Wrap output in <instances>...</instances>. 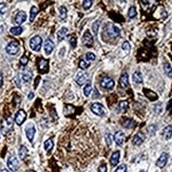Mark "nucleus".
<instances>
[{
  "label": "nucleus",
  "mask_w": 172,
  "mask_h": 172,
  "mask_svg": "<svg viewBox=\"0 0 172 172\" xmlns=\"http://www.w3.org/2000/svg\"><path fill=\"white\" fill-rule=\"evenodd\" d=\"M86 57H87V59H88L89 61H93V60L96 59V56H95L94 53H87V54H86Z\"/></svg>",
  "instance_id": "nucleus-39"
},
{
  "label": "nucleus",
  "mask_w": 172,
  "mask_h": 172,
  "mask_svg": "<svg viewBox=\"0 0 172 172\" xmlns=\"http://www.w3.org/2000/svg\"><path fill=\"white\" fill-rule=\"evenodd\" d=\"M54 42L51 40V39H47L46 41H45V51H46V54L50 55L51 53L53 52V50H54Z\"/></svg>",
  "instance_id": "nucleus-14"
},
{
  "label": "nucleus",
  "mask_w": 172,
  "mask_h": 172,
  "mask_svg": "<svg viewBox=\"0 0 172 172\" xmlns=\"http://www.w3.org/2000/svg\"><path fill=\"white\" fill-rule=\"evenodd\" d=\"M164 71H165V73L168 75L169 77H172V68L169 63H165L164 65Z\"/></svg>",
  "instance_id": "nucleus-32"
},
{
  "label": "nucleus",
  "mask_w": 172,
  "mask_h": 172,
  "mask_svg": "<svg viewBox=\"0 0 172 172\" xmlns=\"http://www.w3.org/2000/svg\"><path fill=\"white\" fill-rule=\"evenodd\" d=\"M82 43H84V46L87 47V48H91V47L93 46L94 39H93L91 33L89 32V31H87V32L84 34V36H82Z\"/></svg>",
  "instance_id": "nucleus-5"
},
{
  "label": "nucleus",
  "mask_w": 172,
  "mask_h": 172,
  "mask_svg": "<svg viewBox=\"0 0 172 172\" xmlns=\"http://www.w3.org/2000/svg\"><path fill=\"white\" fill-rule=\"evenodd\" d=\"M132 77H133V81L135 84H142L143 82V76H142L140 72H135Z\"/></svg>",
  "instance_id": "nucleus-25"
},
{
  "label": "nucleus",
  "mask_w": 172,
  "mask_h": 172,
  "mask_svg": "<svg viewBox=\"0 0 172 172\" xmlns=\"http://www.w3.org/2000/svg\"><path fill=\"white\" fill-rule=\"evenodd\" d=\"M119 84H120V87L123 89L129 87V76H128L127 73H123V74H121V76H120L119 78Z\"/></svg>",
  "instance_id": "nucleus-13"
},
{
  "label": "nucleus",
  "mask_w": 172,
  "mask_h": 172,
  "mask_svg": "<svg viewBox=\"0 0 172 172\" xmlns=\"http://www.w3.org/2000/svg\"><path fill=\"white\" fill-rule=\"evenodd\" d=\"M38 71L41 74H46L49 71V61L47 59H39L38 61Z\"/></svg>",
  "instance_id": "nucleus-7"
},
{
  "label": "nucleus",
  "mask_w": 172,
  "mask_h": 172,
  "mask_svg": "<svg viewBox=\"0 0 172 172\" xmlns=\"http://www.w3.org/2000/svg\"><path fill=\"white\" fill-rule=\"evenodd\" d=\"M7 53L10 55H15L19 51V43L17 41H11L7 46Z\"/></svg>",
  "instance_id": "nucleus-3"
},
{
  "label": "nucleus",
  "mask_w": 172,
  "mask_h": 172,
  "mask_svg": "<svg viewBox=\"0 0 172 172\" xmlns=\"http://www.w3.org/2000/svg\"><path fill=\"white\" fill-rule=\"evenodd\" d=\"M106 142H107V145H108V146H111L112 140H111V135H110V134H107V135H106Z\"/></svg>",
  "instance_id": "nucleus-45"
},
{
  "label": "nucleus",
  "mask_w": 172,
  "mask_h": 172,
  "mask_svg": "<svg viewBox=\"0 0 172 172\" xmlns=\"http://www.w3.org/2000/svg\"><path fill=\"white\" fill-rule=\"evenodd\" d=\"M7 167L10 168L11 171L16 172L18 169H19V163H18V159L15 157V156H10L9 159H7Z\"/></svg>",
  "instance_id": "nucleus-4"
},
{
  "label": "nucleus",
  "mask_w": 172,
  "mask_h": 172,
  "mask_svg": "<svg viewBox=\"0 0 172 172\" xmlns=\"http://www.w3.org/2000/svg\"><path fill=\"white\" fill-rule=\"evenodd\" d=\"M123 51H126L127 53L130 52V43H129L128 41H125L123 43Z\"/></svg>",
  "instance_id": "nucleus-41"
},
{
  "label": "nucleus",
  "mask_w": 172,
  "mask_h": 172,
  "mask_svg": "<svg viewBox=\"0 0 172 172\" xmlns=\"http://www.w3.org/2000/svg\"><path fill=\"white\" fill-rule=\"evenodd\" d=\"M32 76H33V74L31 71H24V72H22V74H21L22 80L24 81V82H26V84L32 79Z\"/></svg>",
  "instance_id": "nucleus-24"
},
{
  "label": "nucleus",
  "mask_w": 172,
  "mask_h": 172,
  "mask_svg": "<svg viewBox=\"0 0 172 172\" xmlns=\"http://www.w3.org/2000/svg\"><path fill=\"white\" fill-rule=\"evenodd\" d=\"M145 140V135L143 133H137L133 136V140H132V143L135 145V146H140L144 143Z\"/></svg>",
  "instance_id": "nucleus-16"
},
{
  "label": "nucleus",
  "mask_w": 172,
  "mask_h": 172,
  "mask_svg": "<svg viewBox=\"0 0 172 172\" xmlns=\"http://www.w3.org/2000/svg\"><path fill=\"white\" fill-rule=\"evenodd\" d=\"M168 153H162L161 154V156L159 157V159H157V162H156V166L159 167V168H164L166 166V164H167V162H168Z\"/></svg>",
  "instance_id": "nucleus-11"
},
{
  "label": "nucleus",
  "mask_w": 172,
  "mask_h": 172,
  "mask_svg": "<svg viewBox=\"0 0 172 172\" xmlns=\"http://www.w3.org/2000/svg\"><path fill=\"white\" fill-rule=\"evenodd\" d=\"M69 41H70V45H71L72 49H75L76 46H77V39L75 37V35H71L69 37Z\"/></svg>",
  "instance_id": "nucleus-31"
},
{
  "label": "nucleus",
  "mask_w": 172,
  "mask_h": 172,
  "mask_svg": "<svg viewBox=\"0 0 172 172\" xmlns=\"http://www.w3.org/2000/svg\"><path fill=\"white\" fill-rule=\"evenodd\" d=\"M28 155V149H26V146H21L19 148V156L21 159H24L26 156Z\"/></svg>",
  "instance_id": "nucleus-28"
},
{
  "label": "nucleus",
  "mask_w": 172,
  "mask_h": 172,
  "mask_svg": "<svg viewBox=\"0 0 172 172\" xmlns=\"http://www.w3.org/2000/svg\"><path fill=\"white\" fill-rule=\"evenodd\" d=\"M1 172H10V171H9V170H7V169H2V170H1Z\"/></svg>",
  "instance_id": "nucleus-50"
},
{
  "label": "nucleus",
  "mask_w": 172,
  "mask_h": 172,
  "mask_svg": "<svg viewBox=\"0 0 172 172\" xmlns=\"http://www.w3.org/2000/svg\"><path fill=\"white\" fill-rule=\"evenodd\" d=\"M2 82H3V76H2V73L0 72V87L2 86Z\"/></svg>",
  "instance_id": "nucleus-47"
},
{
  "label": "nucleus",
  "mask_w": 172,
  "mask_h": 172,
  "mask_svg": "<svg viewBox=\"0 0 172 172\" xmlns=\"http://www.w3.org/2000/svg\"><path fill=\"white\" fill-rule=\"evenodd\" d=\"M127 171V165L123 164V165H119L117 167V169L115 170V172H126Z\"/></svg>",
  "instance_id": "nucleus-40"
},
{
  "label": "nucleus",
  "mask_w": 172,
  "mask_h": 172,
  "mask_svg": "<svg viewBox=\"0 0 172 172\" xmlns=\"http://www.w3.org/2000/svg\"><path fill=\"white\" fill-rule=\"evenodd\" d=\"M121 125H123V127H125V128L130 129V128H133V127L135 126V123H134L133 119H131V118H127V119L123 120Z\"/></svg>",
  "instance_id": "nucleus-23"
},
{
  "label": "nucleus",
  "mask_w": 172,
  "mask_h": 172,
  "mask_svg": "<svg viewBox=\"0 0 172 172\" xmlns=\"http://www.w3.org/2000/svg\"><path fill=\"white\" fill-rule=\"evenodd\" d=\"M105 35H107L109 38H116L117 36L120 34V30L117 28L116 26H114L112 23H109L105 26Z\"/></svg>",
  "instance_id": "nucleus-1"
},
{
  "label": "nucleus",
  "mask_w": 172,
  "mask_h": 172,
  "mask_svg": "<svg viewBox=\"0 0 172 172\" xmlns=\"http://www.w3.org/2000/svg\"><path fill=\"white\" fill-rule=\"evenodd\" d=\"M87 80H88V74L81 73V74L77 77V79H76V82H77L79 86H82V84H84L86 82H87Z\"/></svg>",
  "instance_id": "nucleus-21"
},
{
  "label": "nucleus",
  "mask_w": 172,
  "mask_h": 172,
  "mask_svg": "<svg viewBox=\"0 0 172 172\" xmlns=\"http://www.w3.org/2000/svg\"><path fill=\"white\" fill-rule=\"evenodd\" d=\"M92 4H93L92 0H84V1H82V7L84 10H89L92 7Z\"/></svg>",
  "instance_id": "nucleus-34"
},
{
  "label": "nucleus",
  "mask_w": 172,
  "mask_h": 172,
  "mask_svg": "<svg viewBox=\"0 0 172 172\" xmlns=\"http://www.w3.org/2000/svg\"><path fill=\"white\" fill-rule=\"evenodd\" d=\"M34 97V93H30L29 94V99H32Z\"/></svg>",
  "instance_id": "nucleus-49"
},
{
  "label": "nucleus",
  "mask_w": 172,
  "mask_h": 172,
  "mask_svg": "<svg viewBox=\"0 0 172 172\" xmlns=\"http://www.w3.org/2000/svg\"><path fill=\"white\" fill-rule=\"evenodd\" d=\"M26 119V112H24L23 110L17 111L16 115H15V123H16L18 126H20V125H22V123H24V120Z\"/></svg>",
  "instance_id": "nucleus-10"
},
{
  "label": "nucleus",
  "mask_w": 172,
  "mask_h": 172,
  "mask_svg": "<svg viewBox=\"0 0 172 172\" xmlns=\"http://www.w3.org/2000/svg\"><path fill=\"white\" fill-rule=\"evenodd\" d=\"M114 140H115V143L118 145V146H121L125 142V134L121 132V131H117L115 135H114Z\"/></svg>",
  "instance_id": "nucleus-15"
},
{
  "label": "nucleus",
  "mask_w": 172,
  "mask_h": 172,
  "mask_svg": "<svg viewBox=\"0 0 172 172\" xmlns=\"http://www.w3.org/2000/svg\"><path fill=\"white\" fill-rule=\"evenodd\" d=\"M39 80H40V77H36V80H35V84H34V87L35 88H37V86H38V82H39Z\"/></svg>",
  "instance_id": "nucleus-46"
},
{
  "label": "nucleus",
  "mask_w": 172,
  "mask_h": 172,
  "mask_svg": "<svg viewBox=\"0 0 172 172\" xmlns=\"http://www.w3.org/2000/svg\"><path fill=\"white\" fill-rule=\"evenodd\" d=\"M41 43H42V39L40 36H34L31 40H30V47L33 51L35 52H39L40 49H41Z\"/></svg>",
  "instance_id": "nucleus-2"
},
{
  "label": "nucleus",
  "mask_w": 172,
  "mask_h": 172,
  "mask_svg": "<svg viewBox=\"0 0 172 172\" xmlns=\"http://www.w3.org/2000/svg\"><path fill=\"white\" fill-rule=\"evenodd\" d=\"M99 24H101L99 21H95V22L93 23V26H92V30H93L94 34H97V30H98V28H99Z\"/></svg>",
  "instance_id": "nucleus-42"
},
{
  "label": "nucleus",
  "mask_w": 172,
  "mask_h": 172,
  "mask_svg": "<svg viewBox=\"0 0 172 172\" xmlns=\"http://www.w3.org/2000/svg\"><path fill=\"white\" fill-rule=\"evenodd\" d=\"M128 16L130 17V18H134V17L136 16V9H135V7H131L130 9H129Z\"/></svg>",
  "instance_id": "nucleus-35"
},
{
  "label": "nucleus",
  "mask_w": 172,
  "mask_h": 172,
  "mask_svg": "<svg viewBox=\"0 0 172 172\" xmlns=\"http://www.w3.org/2000/svg\"><path fill=\"white\" fill-rule=\"evenodd\" d=\"M53 146H54V143H53V140L50 138V140H47L45 142V150H46L47 152H50L51 150H52Z\"/></svg>",
  "instance_id": "nucleus-27"
},
{
  "label": "nucleus",
  "mask_w": 172,
  "mask_h": 172,
  "mask_svg": "<svg viewBox=\"0 0 172 172\" xmlns=\"http://www.w3.org/2000/svg\"><path fill=\"white\" fill-rule=\"evenodd\" d=\"M67 13H68V10L65 7H59V16L61 19H65L67 18Z\"/></svg>",
  "instance_id": "nucleus-30"
},
{
  "label": "nucleus",
  "mask_w": 172,
  "mask_h": 172,
  "mask_svg": "<svg viewBox=\"0 0 172 172\" xmlns=\"http://www.w3.org/2000/svg\"><path fill=\"white\" fill-rule=\"evenodd\" d=\"M144 94L146 95L150 101H156V99L159 98V96H157V94H156L155 92L151 91V90H148V89H144Z\"/></svg>",
  "instance_id": "nucleus-17"
},
{
  "label": "nucleus",
  "mask_w": 172,
  "mask_h": 172,
  "mask_svg": "<svg viewBox=\"0 0 172 172\" xmlns=\"http://www.w3.org/2000/svg\"><path fill=\"white\" fill-rule=\"evenodd\" d=\"M163 135H164V138L166 140H168L171 138L172 136V126H167L164 129V132H163Z\"/></svg>",
  "instance_id": "nucleus-20"
},
{
  "label": "nucleus",
  "mask_w": 172,
  "mask_h": 172,
  "mask_svg": "<svg viewBox=\"0 0 172 172\" xmlns=\"http://www.w3.org/2000/svg\"><path fill=\"white\" fill-rule=\"evenodd\" d=\"M171 94H172V91H171Z\"/></svg>",
  "instance_id": "nucleus-53"
},
{
  "label": "nucleus",
  "mask_w": 172,
  "mask_h": 172,
  "mask_svg": "<svg viewBox=\"0 0 172 172\" xmlns=\"http://www.w3.org/2000/svg\"><path fill=\"white\" fill-rule=\"evenodd\" d=\"M119 157H120L119 151H115V152H113V154H112V156H111V159H110L111 165L116 166L117 164H118V162H119Z\"/></svg>",
  "instance_id": "nucleus-18"
},
{
  "label": "nucleus",
  "mask_w": 172,
  "mask_h": 172,
  "mask_svg": "<svg viewBox=\"0 0 172 172\" xmlns=\"http://www.w3.org/2000/svg\"><path fill=\"white\" fill-rule=\"evenodd\" d=\"M68 34V29L67 28H61V29L59 30L58 32H57V39H58V41H61L63 40L65 36Z\"/></svg>",
  "instance_id": "nucleus-22"
},
{
  "label": "nucleus",
  "mask_w": 172,
  "mask_h": 172,
  "mask_svg": "<svg viewBox=\"0 0 172 172\" xmlns=\"http://www.w3.org/2000/svg\"><path fill=\"white\" fill-rule=\"evenodd\" d=\"M22 31H23V29L21 28V26H14V28H12V29H11V33H12L13 35H15V36L20 35V34L22 33Z\"/></svg>",
  "instance_id": "nucleus-29"
},
{
  "label": "nucleus",
  "mask_w": 172,
  "mask_h": 172,
  "mask_svg": "<svg viewBox=\"0 0 172 172\" xmlns=\"http://www.w3.org/2000/svg\"><path fill=\"white\" fill-rule=\"evenodd\" d=\"M37 14H38V9H37L36 7H31V14H30V21H31V22L34 21L35 17L37 16Z\"/></svg>",
  "instance_id": "nucleus-26"
},
{
  "label": "nucleus",
  "mask_w": 172,
  "mask_h": 172,
  "mask_svg": "<svg viewBox=\"0 0 172 172\" xmlns=\"http://www.w3.org/2000/svg\"><path fill=\"white\" fill-rule=\"evenodd\" d=\"M114 84H115V82H114L113 79L110 78V77H105L104 79L101 81V88L107 89V90H111V89H113Z\"/></svg>",
  "instance_id": "nucleus-8"
},
{
  "label": "nucleus",
  "mask_w": 172,
  "mask_h": 172,
  "mask_svg": "<svg viewBox=\"0 0 172 172\" xmlns=\"http://www.w3.org/2000/svg\"><path fill=\"white\" fill-rule=\"evenodd\" d=\"M15 22L18 24V26H19V24H21V23H23L24 21L26 20V14L23 12V11H20V12H18V13L16 14V16H15Z\"/></svg>",
  "instance_id": "nucleus-12"
},
{
  "label": "nucleus",
  "mask_w": 172,
  "mask_h": 172,
  "mask_svg": "<svg viewBox=\"0 0 172 172\" xmlns=\"http://www.w3.org/2000/svg\"><path fill=\"white\" fill-rule=\"evenodd\" d=\"M16 79V84H17V87H20V81L18 80V77H16L15 78Z\"/></svg>",
  "instance_id": "nucleus-48"
},
{
  "label": "nucleus",
  "mask_w": 172,
  "mask_h": 172,
  "mask_svg": "<svg viewBox=\"0 0 172 172\" xmlns=\"http://www.w3.org/2000/svg\"><path fill=\"white\" fill-rule=\"evenodd\" d=\"M91 91H92V87H91V84H88L84 89V93L86 96H90L91 94Z\"/></svg>",
  "instance_id": "nucleus-36"
},
{
  "label": "nucleus",
  "mask_w": 172,
  "mask_h": 172,
  "mask_svg": "<svg viewBox=\"0 0 172 172\" xmlns=\"http://www.w3.org/2000/svg\"><path fill=\"white\" fill-rule=\"evenodd\" d=\"M28 62H29V57H28L26 55H23L22 57L20 58V65H22V67L28 65Z\"/></svg>",
  "instance_id": "nucleus-37"
},
{
  "label": "nucleus",
  "mask_w": 172,
  "mask_h": 172,
  "mask_svg": "<svg viewBox=\"0 0 172 172\" xmlns=\"http://www.w3.org/2000/svg\"><path fill=\"white\" fill-rule=\"evenodd\" d=\"M35 132H36V129L33 123H31V125H29V126L26 127V134L30 143H33V140H34V136H35Z\"/></svg>",
  "instance_id": "nucleus-9"
},
{
  "label": "nucleus",
  "mask_w": 172,
  "mask_h": 172,
  "mask_svg": "<svg viewBox=\"0 0 172 172\" xmlns=\"http://www.w3.org/2000/svg\"><path fill=\"white\" fill-rule=\"evenodd\" d=\"M26 172H36V171H34V170H29V171H26Z\"/></svg>",
  "instance_id": "nucleus-51"
},
{
  "label": "nucleus",
  "mask_w": 172,
  "mask_h": 172,
  "mask_svg": "<svg viewBox=\"0 0 172 172\" xmlns=\"http://www.w3.org/2000/svg\"><path fill=\"white\" fill-rule=\"evenodd\" d=\"M128 108H129V106H128V101H123L119 103V110L121 111V112H126V111L128 110Z\"/></svg>",
  "instance_id": "nucleus-33"
},
{
  "label": "nucleus",
  "mask_w": 172,
  "mask_h": 172,
  "mask_svg": "<svg viewBox=\"0 0 172 172\" xmlns=\"http://www.w3.org/2000/svg\"><path fill=\"white\" fill-rule=\"evenodd\" d=\"M140 172H145V171H140Z\"/></svg>",
  "instance_id": "nucleus-52"
},
{
  "label": "nucleus",
  "mask_w": 172,
  "mask_h": 172,
  "mask_svg": "<svg viewBox=\"0 0 172 172\" xmlns=\"http://www.w3.org/2000/svg\"><path fill=\"white\" fill-rule=\"evenodd\" d=\"M107 171H108L107 166L105 165V164H103V165H101L98 167V172H107Z\"/></svg>",
  "instance_id": "nucleus-44"
},
{
  "label": "nucleus",
  "mask_w": 172,
  "mask_h": 172,
  "mask_svg": "<svg viewBox=\"0 0 172 172\" xmlns=\"http://www.w3.org/2000/svg\"><path fill=\"white\" fill-rule=\"evenodd\" d=\"M79 67H80V69L84 70V69H88L89 67H90V63L87 62L86 60H80V62H79Z\"/></svg>",
  "instance_id": "nucleus-38"
},
{
  "label": "nucleus",
  "mask_w": 172,
  "mask_h": 172,
  "mask_svg": "<svg viewBox=\"0 0 172 172\" xmlns=\"http://www.w3.org/2000/svg\"><path fill=\"white\" fill-rule=\"evenodd\" d=\"M7 7L5 3H0V14L1 15H3L4 13H5V11H7Z\"/></svg>",
  "instance_id": "nucleus-43"
},
{
  "label": "nucleus",
  "mask_w": 172,
  "mask_h": 172,
  "mask_svg": "<svg viewBox=\"0 0 172 172\" xmlns=\"http://www.w3.org/2000/svg\"><path fill=\"white\" fill-rule=\"evenodd\" d=\"M91 111L94 114L98 115V116H103L105 114V108L103 105L98 104V103H95V104L91 105Z\"/></svg>",
  "instance_id": "nucleus-6"
},
{
  "label": "nucleus",
  "mask_w": 172,
  "mask_h": 172,
  "mask_svg": "<svg viewBox=\"0 0 172 172\" xmlns=\"http://www.w3.org/2000/svg\"><path fill=\"white\" fill-rule=\"evenodd\" d=\"M12 127H13V120H12V118H11V117H7V119H5V121H4V123H3V127H2L3 133L4 134L7 133V130L12 129Z\"/></svg>",
  "instance_id": "nucleus-19"
}]
</instances>
